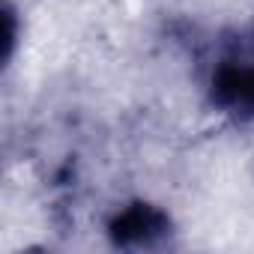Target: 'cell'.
I'll return each instance as SVG.
<instances>
[{"mask_svg":"<svg viewBox=\"0 0 254 254\" xmlns=\"http://www.w3.org/2000/svg\"><path fill=\"white\" fill-rule=\"evenodd\" d=\"M209 99L221 114L254 117V24L224 39L209 69Z\"/></svg>","mask_w":254,"mask_h":254,"instance_id":"cell-1","label":"cell"},{"mask_svg":"<svg viewBox=\"0 0 254 254\" xmlns=\"http://www.w3.org/2000/svg\"><path fill=\"white\" fill-rule=\"evenodd\" d=\"M108 233L117 248H159L171 236V218L159 206L135 200L111 218Z\"/></svg>","mask_w":254,"mask_h":254,"instance_id":"cell-2","label":"cell"}]
</instances>
